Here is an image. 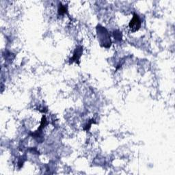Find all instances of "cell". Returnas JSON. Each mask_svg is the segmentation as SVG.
Segmentation results:
<instances>
[{
	"label": "cell",
	"instance_id": "1",
	"mask_svg": "<svg viewBox=\"0 0 175 175\" xmlns=\"http://www.w3.org/2000/svg\"><path fill=\"white\" fill-rule=\"evenodd\" d=\"M97 32L98 39H99L101 47L109 48L111 46L112 41L110 39V36L107 30L105 28L101 25H97Z\"/></svg>",
	"mask_w": 175,
	"mask_h": 175
},
{
	"label": "cell",
	"instance_id": "2",
	"mask_svg": "<svg viewBox=\"0 0 175 175\" xmlns=\"http://www.w3.org/2000/svg\"><path fill=\"white\" fill-rule=\"evenodd\" d=\"M141 24L142 22L139 16H138L136 13H134L133 18H132L129 24V29L131 32H134L138 31V29L140 28Z\"/></svg>",
	"mask_w": 175,
	"mask_h": 175
},
{
	"label": "cell",
	"instance_id": "3",
	"mask_svg": "<svg viewBox=\"0 0 175 175\" xmlns=\"http://www.w3.org/2000/svg\"><path fill=\"white\" fill-rule=\"evenodd\" d=\"M82 53H83V47L80 45L77 46L73 52V55L69 60V64H72L73 62H77L78 64H80V59L82 55Z\"/></svg>",
	"mask_w": 175,
	"mask_h": 175
},
{
	"label": "cell",
	"instance_id": "4",
	"mask_svg": "<svg viewBox=\"0 0 175 175\" xmlns=\"http://www.w3.org/2000/svg\"><path fill=\"white\" fill-rule=\"evenodd\" d=\"M47 125V120H46V117H45V116H43L42 118V120H41V126L40 127H39L38 129V130L36 131L35 133H32V135L33 136H35V135H36L37 136V135L38 133H40L41 131L45 127V125Z\"/></svg>",
	"mask_w": 175,
	"mask_h": 175
},
{
	"label": "cell",
	"instance_id": "5",
	"mask_svg": "<svg viewBox=\"0 0 175 175\" xmlns=\"http://www.w3.org/2000/svg\"><path fill=\"white\" fill-rule=\"evenodd\" d=\"M67 12V8L66 6H64V5H62L61 3H60L59 4V8H58V14L59 15H64L65 13Z\"/></svg>",
	"mask_w": 175,
	"mask_h": 175
},
{
	"label": "cell",
	"instance_id": "6",
	"mask_svg": "<svg viewBox=\"0 0 175 175\" xmlns=\"http://www.w3.org/2000/svg\"><path fill=\"white\" fill-rule=\"evenodd\" d=\"M114 38L116 39L118 41H121L122 40V34H121V32L118 31V30H116L114 32Z\"/></svg>",
	"mask_w": 175,
	"mask_h": 175
}]
</instances>
